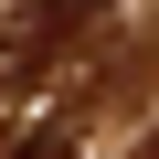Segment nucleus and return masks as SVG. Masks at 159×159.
<instances>
[{"mask_svg":"<svg viewBox=\"0 0 159 159\" xmlns=\"http://www.w3.org/2000/svg\"><path fill=\"white\" fill-rule=\"evenodd\" d=\"M85 11H106V0H53V21H85Z\"/></svg>","mask_w":159,"mask_h":159,"instance_id":"f257e3e1","label":"nucleus"}]
</instances>
